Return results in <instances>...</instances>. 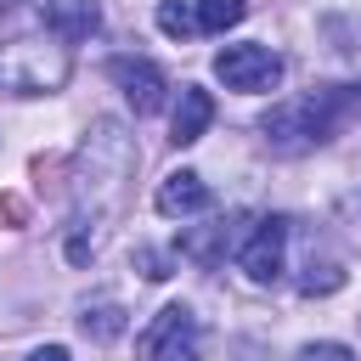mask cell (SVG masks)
<instances>
[{
  "label": "cell",
  "instance_id": "obj_1",
  "mask_svg": "<svg viewBox=\"0 0 361 361\" xmlns=\"http://www.w3.org/2000/svg\"><path fill=\"white\" fill-rule=\"evenodd\" d=\"M130 175H135V147L113 118H102L90 130V141L79 147V158H73V220H68L73 226L68 231V259L73 265H85L102 248V231L124 209Z\"/></svg>",
  "mask_w": 361,
  "mask_h": 361
},
{
  "label": "cell",
  "instance_id": "obj_2",
  "mask_svg": "<svg viewBox=\"0 0 361 361\" xmlns=\"http://www.w3.org/2000/svg\"><path fill=\"white\" fill-rule=\"evenodd\" d=\"M73 73V56L56 34H28L0 45V90L6 96H51Z\"/></svg>",
  "mask_w": 361,
  "mask_h": 361
},
{
  "label": "cell",
  "instance_id": "obj_3",
  "mask_svg": "<svg viewBox=\"0 0 361 361\" xmlns=\"http://www.w3.org/2000/svg\"><path fill=\"white\" fill-rule=\"evenodd\" d=\"M338 130V90H310V96H288L259 118V135L276 152H310Z\"/></svg>",
  "mask_w": 361,
  "mask_h": 361
},
{
  "label": "cell",
  "instance_id": "obj_4",
  "mask_svg": "<svg viewBox=\"0 0 361 361\" xmlns=\"http://www.w3.org/2000/svg\"><path fill=\"white\" fill-rule=\"evenodd\" d=\"M214 79L226 85V90H271L276 79H282V56L271 51V45H226V51H214Z\"/></svg>",
  "mask_w": 361,
  "mask_h": 361
},
{
  "label": "cell",
  "instance_id": "obj_5",
  "mask_svg": "<svg viewBox=\"0 0 361 361\" xmlns=\"http://www.w3.org/2000/svg\"><path fill=\"white\" fill-rule=\"evenodd\" d=\"M141 350H147V361H197V350H203L197 316L186 305H164L152 316V327L141 333Z\"/></svg>",
  "mask_w": 361,
  "mask_h": 361
},
{
  "label": "cell",
  "instance_id": "obj_6",
  "mask_svg": "<svg viewBox=\"0 0 361 361\" xmlns=\"http://www.w3.org/2000/svg\"><path fill=\"white\" fill-rule=\"evenodd\" d=\"M237 265L248 271V282L271 288V282L282 276V265H288V220H282V214L254 220V237L237 248Z\"/></svg>",
  "mask_w": 361,
  "mask_h": 361
},
{
  "label": "cell",
  "instance_id": "obj_7",
  "mask_svg": "<svg viewBox=\"0 0 361 361\" xmlns=\"http://www.w3.org/2000/svg\"><path fill=\"white\" fill-rule=\"evenodd\" d=\"M113 85L124 90V102L147 118V113H158L164 107V90H169V79L158 73V62H147V56H118L113 62Z\"/></svg>",
  "mask_w": 361,
  "mask_h": 361
},
{
  "label": "cell",
  "instance_id": "obj_8",
  "mask_svg": "<svg viewBox=\"0 0 361 361\" xmlns=\"http://www.w3.org/2000/svg\"><path fill=\"white\" fill-rule=\"evenodd\" d=\"M158 214H203L209 209V186H203V175L197 169H175V175H164L158 180Z\"/></svg>",
  "mask_w": 361,
  "mask_h": 361
},
{
  "label": "cell",
  "instance_id": "obj_9",
  "mask_svg": "<svg viewBox=\"0 0 361 361\" xmlns=\"http://www.w3.org/2000/svg\"><path fill=\"white\" fill-rule=\"evenodd\" d=\"M45 28L68 45V39H90L102 28V6L96 0H51L45 6Z\"/></svg>",
  "mask_w": 361,
  "mask_h": 361
},
{
  "label": "cell",
  "instance_id": "obj_10",
  "mask_svg": "<svg viewBox=\"0 0 361 361\" xmlns=\"http://www.w3.org/2000/svg\"><path fill=\"white\" fill-rule=\"evenodd\" d=\"M209 124H214V96L197 90V85H186L180 90V107H175V124H169V141L175 147H192V141H203Z\"/></svg>",
  "mask_w": 361,
  "mask_h": 361
},
{
  "label": "cell",
  "instance_id": "obj_11",
  "mask_svg": "<svg viewBox=\"0 0 361 361\" xmlns=\"http://www.w3.org/2000/svg\"><path fill=\"white\" fill-rule=\"evenodd\" d=\"M79 327H85V338H96V344H107V338H118V333H124V310H118L113 299H96V305H85V316H79Z\"/></svg>",
  "mask_w": 361,
  "mask_h": 361
},
{
  "label": "cell",
  "instance_id": "obj_12",
  "mask_svg": "<svg viewBox=\"0 0 361 361\" xmlns=\"http://www.w3.org/2000/svg\"><path fill=\"white\" fill-rule=\"evenodd\" d=\"M243 0H197V34H226L243 23Z\"/></svg>",
  "mask_w": 361,
  "mask_h": 361
},
{
  "label": "cell",
  "instance_id": "obj_13",
  "mask_svg": "<svg viewBox=\"0 0 361 361\" xmlns=\"http://www.w3.org/2000/svg\"><path fill=\"white\" fill-rule=\"evenodd\" d=\"M158 28H164L169 39L197 34V6H186V0H164V6H158Z\"/></svg>",
  "mask_w": 361,
  "mask_h": 361
},
{
  "label": "cell",
  "instance_id": "obj_14",
  "mask_svg": "<svg viewBox=\"0 0 361 361\" xmlns=\"http://www.w3.org/2000/svg\"><path fill=\"white\" fill-rule=\"evenodd\" d=\"M305 293H333V288H344V271L338 265H316L310 259V271H305V282H299Z\"/></svg>",
  "mask_w": 361,
  "mask_h": 361
},
{
  "label": "cell",
  "instance_id": "obj_15",
  "mask_svg": "<svg viewBox=\"0 0 361 361\" xmlns=\"http://www.w3.org/2000/svg\"><path fill=\"white\" fill-rule=\"evenodd\" d=\"M299 361H355V350L350 344H333V338H316V344L299 350Z\"/></svg>",
  "mask_w": 361,
  "mask_h": 361
},
{
  "label": "cell",
  "instance_id": "obj_16",
  "mask_svg": "<svg viewBox=\"0 0 361 361\" xmlns=\"http://www.w3.org/2000/svg\"><path fill=\"white\" fill-rule=\"evenodd\" d=\"M135 259H141V276H152V282H158V276H169V271H164V254H152V248H141Z\"/></svg>",
  "mask_w": 361,
  "mask_h": 361
},
{
  "label": "cell",
  "instance_id": "obj_17",
  "mask_svg": "<svg viewBox=\"0 0 361 361\" xmlns=\"http://www.w3.org/2000/svg\"><path fill=\"white\" fill-rule=\"evenodd\" d=\"M28 361H73V355H68V350H62V344H39V350H34V355H28Z\"/></svg>",
  "mask_w": 361,
  "mask_h": 361
},
{
  "label": "cell",
  "instance_id": "obj_18",
  "mask_svg": "<svg viewBox=\"0 0 361 361\" xmlns=\"http://www.w3.org/2000/svg\"><path fill=\"white\" fill-rule=\"evenodd\" d=\"M11 6H17V0H0V11H11Z\"/></svg>",
  "mask_w": 361,
  "mask_h": 361
}]
</instances>
